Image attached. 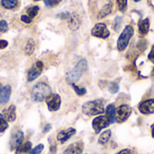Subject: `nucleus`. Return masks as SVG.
Instances as JSON below:
<instances>
[{"label": "nucleus", "mask_w": 154, "mask_h": 154, "mask_svg": "<svg viewBox=\"0 0 154 154\" xmlns=\"http://www.w3.org/2000/svg\"><path fill=\"white\" fill-rule=\"evenodd\" d=\"M106 116L108 118L111 125L116 123V106L114 104H109L105 110Z\"/></svg>", "instance_id": "18"}, {"label": "nucleus", "mask_w": 154, "mask_h": 154, "mask_svg": "<svg viewBox=\"0 0 154 154\" xmlns=\"http://www.w3.org/2000/svg\"><path fill=\"white\" fill-rule=\"evenodd\" d=\"M134 2H135V3H138V2H140V1H141V0H134Z\"/></svg>", "instance_id": "42"}, {"label": "nucleus", "mask_w": 154, "mask_h": 154, "mask_svg": "<svg viewBox=\"0 0 154 154\" xmlns=\"http://www.w3.org/2000/svg\"><path fill=\"white\" fill-rule=\"evenodd\" d=\"M108 91L111 94H116L119 91V84L117 83V81L111 82L108 85Z\"/></svg>", "instance_id": "30"}, {"label": "nucleus", "mask_w": 154, "mask_h": 154, "mask_svg": "<svg viewBox=\"0 0 154 154\" xmlns=\"http://www.w3.org/2000/svg\"><path fill=\"white\" fill-rule=\"evenodd\" d=\"M147 46H148V42L146 40H144V39L139 40L138 42H137V45H136L138 51H140L142 52H143L147 49Z\"/></svg>", "instance_id": "29"}, {"label": "nucleus", "mask_w": 154, "mask_h": 154, "mask_svg": "<svg viewBox=\"0 0 154 154\" xmlns=\"http://www.w3.org/2000/svg\"><path fill=\"white\" fill-rule=\"evenodd\" d=\"M51 124L45 125V126H44L43 129H42V134H47V133H49V132L51 131Z\"/></svg>", "instance_id": "39"}, {"label": "nucleus", "mask_w": 154, "mask_h": 154, "mask_svg": "<svg viewBox=\"0 0 154 154\" xmlns=\"http://www.w3.org/2000/svg\"><path fill=\"white\" fill-rule=\"evenodd\" d=\"M91 35L100 39H107L110 36V31L104 23H97L91 30Z\"/></svg>", "instance_id": "6"}, {"label": "nucleus", "mask_w": 154, "mask_h": 154, "mask_svg": "<svg viewBox=\"0 0 154 154\" xmlns=\"http://www.w3.org/2000/svg\"><path fill=\"white\" fill-rule=\"evenodd\" d=\"M112 11H113V3L109 2V3L106 4L102 7V9L99 11V13L97 14V18L98 19H103V18L106 17L107 15L111 14Z\"/></svg>", "instance_id": "19"}, {"label": "nucleus", "mask_w": 154, "mask_h": 154, "mask_svg": "<svg viewBox=\"0 0 154 154\" xmlns=\"http://www.w3.org/2000/svg\"><path fill=\"white\" fill-rule=\"evenodd\" d=\"M134 34V29L132 25L128 24L125 27V29L123 30V32H121V34L118 37L117 40V50L119 51H125V49L128 47L130 41L132 39V37Z\"/></svg>", "instance_id": "4"}, {"label": "nucleus", "mask_w": 154, "mask_h": 154, "mask_svg": "<svg viewBox=\"0 0 154 154\" xmlns=\"http://www.w3.org/2000/svg\"><path fill=\"white\" fill-rule=\"evenodd\" d=\"M12 93V88L10 85L2 86L0 83V106L3 104H6L11 97Z\"/></svg>", "instance_id": "14"}, {"label": "nucleus", "mask_w": 154, "mask_h": 154, "mask_svg": "<svg viewBox=\"0 0 154 154\" xmlns=\"http://www.w3.org/2000/svg\"><path fill=\"white\" fill-rule=\"evenodd\" d=\"M111 136H112V131L111 130H106L105 132H103L101 134H100V136H99V138H98V143L100 144V145H105V144H106L108 142H109V140L111 139Z\"/></svg>", "instance_id": "21"}, {"label": "nucleus", "mask_w": 154, "mask_h": 154, "mask_svg": "<svg viewBox=\"0 0 154 154\" xmlns=\"http://www.w3.org/2000/svg\"><path fill=\"white\" fill-rule=\"evenodd\" d=\"M61 1H62V0H44V5H45L47 7L52 8V7L57 6Z\"/></svg>", "instance_id": "31"}, {"label": "nucleus", "mask_w": 154, "mask_h": 154, "mask_svg": "<svg viewBox=\"0 0 154 154\" xmlns=\"http://www.w3.org/2000/svg\"><path fill=\"white\" fill-rule=\"evenodd\" d=\"M69 15H70V14H69V12H63V13L60 14L58 16H59L60 18H61V19H68V18L69 17Z\"/></svg>", "instance_id": "38"}, {"label": "nucleus", "mask_w": 154, "mask_h": 154, "mask_svg": "<svg viewBox=\"0 0 154 154\" xmlns=\"http://www.w3.org/2000/svg\"><path fill=\"white\" fill-rule=\"evenodd\" d=\"M24 139V134L23 131L21 130H16L14 131L10 138V142H9V145L11 150H17L23 142Z\"/></svg>", "instance_id": "9"}, {"label": "nucleus", "mask_w": 154, "mask_h": 154, "mask_svg": "<svg viewBox=\"0 0 154 154\" xmlns=\"http://www.w3.org/2000/svg\"><path fill=\"white\" fill-rule=\"evenodd\" d=\"M3 116L6 119L7 122H14L16 119V107L14 105H10L8 108L5 109L3 112Z\"/></svg>", "instance_id": "17"}, {"label": "nucleus", "mask_w": 154, "mask_h": 154, "mask_svg": "<svg viewBox=\"0 0 154 154\" xmlns=\"http://www.w3.org/2000/svg\"><path fill=\"white\" fill-rule=\"evenodd\" d=\"M88 60L86 59H81L77 65L67 74L66 76V81L71 85L77 83L80 78L83 76V74L87 71L88 69Z\"/></svg>", "instance_id": "2"}, {"label": "nucleus", "mask_w": 154, "mask_h": 154, "mask_svg": "<svg viewBox=\"0 0 154 154\" xmlns=\"http://www.w3.org/2000/svg\"><path fill=\"white\" fill-rule=\"evenodd\" d=\"M116 5H117V8L120 12L125 13L127 10V6H128V0H116Z\"/></svg>", "instance_id": "26"}, {"label": "nucleus", "mask_w": 154, "mask_h": 154, "mask_svg": "<svg viewBox=\"0 0 154 154\" xmlns=\"http://www.w3.org/2000/svg\"><path fill=\"white\" fill-rule=\"evenodd\" d=\"M8 42L5 40H0V50H4L7 47Z\"/></svg>", "instance_id": "37"}, {"label": "nucleus", "mask_w": 154, "mask_h": 154, "mask_svg": "<svg viewBox=\"0 0 154 154\" xmlns=\"http://www.w3.org/2000/svg\"><path fill=\"white\" fill-rule=\"evenodd\" d=\"M150 24H151V22H150L149 17H146V18L139 21V23H138V31H139V33L142 36H145V35L148 34L149 30H150Z\"/></svg>", "instance_id": "16"}, {"label": "nucleus", "mask_w": 154, "mask_h": 154, "mask_svg": "<svg viewBox=\"0 0 154 154\" xmlns=\"http://www.w3.org/2000/svg\"><path fill=\"white\" fill-rule=\"evenodd\" d=\"M44 65L43 62L41 60H37L32 66V68L28 70L27 73V80L29 82H32L33 80H35L37 78H39L41 76V74L42 73Z\"/></svg>", "instance_id": "7"}, {"label": "nucleus", "mask_w": 154, "mask_h": 154, "mask_svg": "<svg viewBox=\"0 0 154 154\" xmlns=\"http://www.w3.org/2000/svg\"><path fill=\"white\" fill-rule=\"evenodd\" d=\"M115 154H134V152L130 149H123V150L119 151L118 152H116V153Z\"/></svg>", "instance_id": "36"}, {"label": "nucleus", "mask_w": 154, "mask_h": 154, "mask_svg": "<svg viewBox=\"0 0 154 154\" xmlns=\"http://www.w3.org/2000/svg\"><path fill=\"white\" fill-rule=\"evenodd\" d=\"M122 24H123V17L121 15H117L115 20H114V23H113V29L115 32H118L122 27Z\"/></svg>", "instance_id": "24"}, {"label": "nucleus", "mask_w": 154, "mask_h": 154, "mask_svg": "<svg viewBox=\"0 0 154 154\" xmlns=\"http://www.w3.org/2000/svg\"><path fill=\"white\" fill-rule=\"evenodd\" d=\"M1 5L8 10L14 9L18 5V0H1Z\"/></svg>", "instance_id": "22"}, {"label": "nucleus", "mask_w": 154, "mask_h": 154, "mask_svg": "<svg viewBox=\"0 0 154 154\" xmlns=\"http://www.w3.org/2000/svg\"><path fill=\"white\" fill-rule=\"evenodd\" d=\"M35 50V42L33 39L30 38L27 40L25 45H24V53L27 56H31Z\"/></svg>", "instance_id": "20"}, {"label": "nucleus", "mask_w": 154, "mask_h": 154, "mask_svg": "<svg viewBox=\"0 0 154 154\" xmlns=\"http://www.w3.org/2000/svg\"><path fill=\"white\" fill-rule=\"evenodd\" d=\"M51 95V87L45 82H38L32 89V99L34 102H42Z\"/></svg>", "instance_id": "3"}, {"label": "nucleus", "mask_w": 154, "mask_h": 154, "mask_svg": "<svg viewBox=\"0 0 154 154\" xmlns=\"http://www.w3.org/2000/svg\"><path fill=\"white\" fill-rule=\"evenodd\" d=\"M44 149V145L42 143H39L36 147H34L33 149H32L30 151V153L31 154H41L42 152L43 151Z\"/></svg>", "instance_id": "32"}, {"label": "nucleus", "mask_w": 154, "mask_h": 154, "mask_svg": "<svg viewBox=\"0 0 154 154\" xmlns=\"http://www.w3.org/2000/svg\"><path fill=\"white\" fill-rule=\"evenodd\" d=\"M68 19H69L68 24H69V29L71 31L79 30V28L80 27V24H81L79 15L78 14H76V13H73V14H70V15H69V17Z\"/></svg>", "instance_id": "15"}, {"label": "nucleus", "mask_w": 154, "mask_h": 154, "mask_svg": "<svg viewBox=\"0 0 154 154\" xmlns=\"http://www.w3.org/2000/svg\"><path fill=\"white\" fill-rule=\"evenodd\" d=\"M70 86L73 88L74 91L76 92V94H77L79 97H82V96H84L85 94H87V88H83V87H79V86H77L76 84H71Z\"/></svg>", "instance_id": "27"}, {"label": "nucleus", "mask_w": 154, "mask_h": 154, "mask_svg": "<svg viewBox=\"0 0 154 154\" xmlns=\"http://www.w3.org/2000/svg\"><path fill=\"white\" fill-rule=\"evenodd\" d=\"M105 104L106 101L104 99H95L91 101H88L82 106V113L88 116H94L102 115L105 113Z\"/></svg>", "instance_id": "1"}, {"label": "nucleus", "mask_w": 154, "mask_h": 154, "mask_svg": "<svg viewBox=\"0 0 154 154\" xmlns=\"http://www.w3.org/2000/svg\"><path fill=\"white\" fill-rule=\"evenodd\" d=\"M39 10H40V7L38 5H32L30 6L29 8H27L26 10V13H27V15L30 17V18H34L38 13H39Z\"/></svg>", "instance_id": "25"}, {"label": "nucleus", "mask_w": 154, "mask_h": 154, "mask_svg": "<svg viewBox=\"0 0 154 154\" xmlns=\"http://www.w3.org/2000/svg\"><path fill=\"white\" fill-rule=\"evenodd\" d=\"M7 128H8V123L5 118V116H3V114H0V133L5 132Z\"/></svg>", "instance_id": "28"}, {"label": "nucleus", "mask_w": 154, "mask_h": 154, "mask_svg": "<svg viewBox=\"0 0 154 154\" xmlns=\"http://www.w3.org/2000/svg\"><path fill=\"white\" fill-rule=\"evenodd\" d=\"M34 1H41V0H34Z\"/></svg>", "instance_id": "43"}, {"label": "nucleus", "mask_w": 154, "mask_h": 154, "mask_svg": "<svg viewBox=\"0 0 154 154\" xmlns=\"http://www.w3.org/2000/svg\"><path fill=\"white\" fill-rule=\"evenodd\" d=\"M84 151V143L82 142H75L71 144H69L63 154H82Z\"/></svg>", "instance_id": "13"}, {"label": "nucleus", "mask_w": 154, "mask_h": 154, "mask_svg": "<svg viewBox=\"0 0 154 154\" xmlns=\"http://www.w3.org/2000/svg\"><path fill=\"white\" fill-rule=\"evenodd\" d=\"M45 101H46L48 109L51 112H56L60 108L61 98L59 94H51Z\"/></svg>", "instance_id": "10"}, {"label": "nucleus", "mask_w": 154, "mask_h": 154, "mask_svg": "<svg viewBox=\"0 0 154 154\" xmlns=\"http://www.w3.org/2000/svg\"><path fill=\"white\" fill-rule=\"evenodd\" d=\"M21 21L23 22L24 23H32V18H30L28 15L26 14H23L21 16Z\"/></svg>", "instance_id": "35"}, {"label": "nucleus", "mask_w": 154, "mask_h": 154, "mask_svg": "<svg viewBox=\"0 0 154 154\" xmlns=\"http://www.w3.org/2000/svg\"><path fill=\"white\" fill-rule=\"evenodd\" d=\"M32 150V143L31 142H26L23 144H22L17 150H16V154L19 153H25L28 152Z\"/></svg>", "instance_id": "23"}, {"label": "nucleus", "mask_w": 154, "mask_h": 154, "mask_svg": "<svg viewBox=\"0 0 154 154\" xmlns=\"http://www.w3.org/2000/svg\"><path fill=\"white\" fill-rule=\"evenodd\" d=\"M138 109L141 114L143 115H153L154 114V99H147L144 101H142L139 106Z\"/></svg>", "instance_id": "11"}, {"label": "nucleus", "mask_w": 154, "mask_h": 154, "mask_svg": "<svg viewBox=\"0 0 154 154\" xmlns=\"http://www.w3.org/2000/svg\"><path fill=\"white\" fill-rule=\"evenodd\" d=\"M77 131L75 128L69 127L68 129H64L59 132L58 135H57V140L58 142H60V143H65L66 142H68L72 136H74L76 134Z\"/></svg>", "instance_id": "12"}, {"label": "nucleus", "mask_w": 154, "mask_h": 154, "mask_svg": "<svg viewBox=\"0 0 154 154\" xmlns=\"http://www.w3.org/2000/svg\"><path fill=\"white\" fill-rule=\"evenodd\" d=\"M148 60L152 64H154V44L152 45V49H151V51H150V52L148 54Z\"/></svg>", "instance_id": "34"}, {"label": "nucleus", "mask_w": 154, "mask_h": 154, "mask_svg": "<svg viewBox=\"0 0 154 154\" xmlns=\"http://www.w3.org/2000/svg\"><path fill=\"white\" fill-rule=\"evenodd\" d=\"M133 108L128 105H121L116 108V122L118 124L125 123L132 115Z\"/></svg>", "instance_id": "5"}, {"label": "nucleus", "mask_w": 154, "mask_h": 154, "mask_svg": "<svg viewBox=\"0 0 154 154\" xmlns=\"http://www.w3.org/2000/svg\"><path fill=\"white\" fill-rule=\"evenodd\" d=\"M110 122L106 116H99L94 118L92 121V127L95 131V134H99L103 129L107 128L110 125Z\"/></svg>", "instance_id": "8"}, {"label": "nucleus", "mask_w": 154, "mask_h": 154, "mask_svg": "<svg viewBox=\"0 0 154 154\" xmlns=\"http://www.w3.org/2000/svg\"><path fill=\"white\" fill-rule=\"evenodd\" d=\"M56 151H57V147H56L55 144H53V145H51L50 147V154H55Z\"/></svg>", "instance_id": "40"}, {"label": "nucleus", "mask_w": 154, "mask_h": 154, "mask_svg": "<svg viewBox=\"0 0 154 154\" xmlns=\"http://www.w3.org/2000/svg\"><path fill=\"white\" fill-rule=\"evenodd\" d=\"M8 30V24L5 20L0 21V32H5Z\"/></svg>", "instance_id": "33"}, {"label": "nucleus", "mask_w": 154, "mask_h": 154, "mask_svg": "<svg viewBox=\"0 0 154 154\" xmlns=\"http://www.w3.org/2000/svg\"><path fill=\"white\" fill-rule=\"evenodd\" d=\"M152 137L154 139V124L152 125Z\"/></svg>", "instance_id": "41"}]
</instances>
